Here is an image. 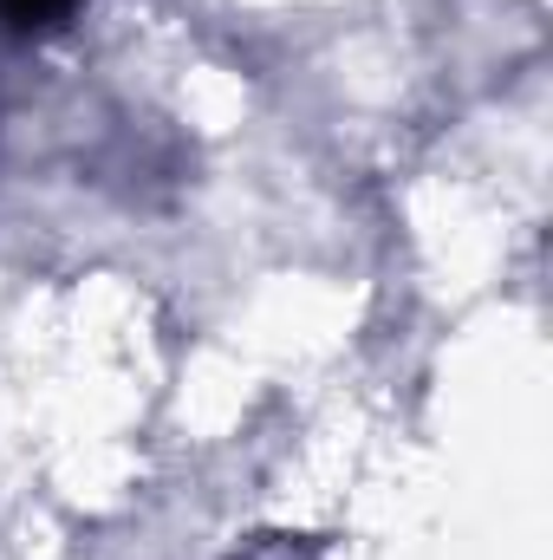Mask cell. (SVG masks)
I'll list each match as a JSON object with an SVG mask.
<instances>
[{
  "instance_id": "1",
  "label": "cell",
  "mask_w": 553,
  "mask_h": 560,
  "mask_svg": "<svg viewBox=\"0 0 553 560\" xmlns=\"http://www.w3.org/2000/svg\"><path fill=\"white\" fill-rule=\"evenodd\" d=\"M79 0H0V20L13 33H46V26H66Z\"/></svg>"
}]
</instances>
